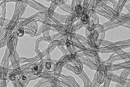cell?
Instances as JSON below:
<instances>
[{"label":"cell","instance_id":"cell-1","mask_svg":"<svg viewBox=\"0 0 130 87\" xmlns=\"http://www.w3.org/2000/svg\"><path fill=\"white\" fill-rule=\"evenodd\" d=\"M97 74V81L99 84H102L104 82L106 79L107 69L106 65L102 64L99 66L96 70Z\"/></svg>","mask_w":130,"mask_h":87},{"label":"cell","instance_id":"cell-2","mask_svg":"<svg viewBox=\"0 0 130 87\" xmlns=\"http://www.w3.org/2000/svg\"><path fill=\"white\" fill-rule=\"evenodd\" d=\"M72 42L74 46L81 50L86 56L90 57H94L97 55L99 53L92 48L86 47L83 45H81L77 44L73 41Z\"/></svg>","mask_w":130,"mask_h":87},{"label":"cell","instance_id":"cell-3","mask_svg":"<svg viewBox=\"0 0 130 87\" xmlns=\"http://www.w3.org/2000/svg\"><path fill=\"white\" fill-rule=\"evenodd\" d=\"M79 58L83 65H86L91 69L96 71L97 70L99 66L92 61L84 57Z\"/></svg>","mask_w":130,"mask_h":87},{"label":"cell","instance_id":"cell-4","mask_svg":"<svg viewBox=\"0 0 130 87\" xmlns=\"http://www.w3.org/2000/svg\"><path fill=\"white\" fill-rule=\"evenodd\" d=\"M99 36L98 32L94 30L91 32L87 38L88 42L91 43H95L98 39Z\"/></svg>","mask_w":130,"mask_h":87},{"label":"cell","instance_id":"cell-5","mask_svg":"<svg viewBox=\"0 0 130 87\" xmlns=\"http://www.w3.org/2000/svg\"><path fill=\"white\" fill-rule=\"evenodd\" d=\"M78 77L81 78L84 84V87H88L91 84L90 79L86 73L82 70L80 74L78 75Z\"/></svg>","mask_w":130,"mask_h":87},{"label":"cell","instance_id":"cell-6","mask_svg":"<svg viewBox=\"0 0 130 87\" xmlns=\"http://www.w3.org/2000/svg\"><path fill=\"white\" fill-rule=\"evenodd\" d=\"M95 24L96 27L94 30L98 33V39L104 40L105 36V29L104 27L101 24Z\"/></svg>","mask_w":130,"mask_h":87},{"label":"cell","instance_id":"cell-7","mask_svg":"<svg viewBox=\"0 0 130 87\" xmlns=\"http://www.w3.org/2000/svg\"><path fill=\"white\" fill-rule=\"evenodd\" d=\"M63 67L68 70L73 71L77 75L79 74L82 72V70L79 69L76 67L68 63L65 65Z\"/></svg>","mask_w":130,"mask_h":87},{"label":"cell","instance_id":"cell-8","mask_svg":"<svg viewBox=\"0 0 130 87\" xmlns=\"http://www.w3.org/2000/svg\"><path fill=\"white\" fill-rule=\"evenodd\" d=\"M86 56V55H85ZM86 58L90 60L94 63L98 65L99 66V65L102 64L103 62V60L99 56V53L98 55L94 57H90L86 56Z\"/></svg>","mask_w":130,"mask_h":87},{"label":"cell","instance_id":"cell-9","mask_svg":"<svg viewBox=\"0 0 130 87\" xmlns=\"http://www.w3.org/2000/svg\"><path fill=\"white\" fill-rule=\"evenodd\" d=\"M71 63L74 66L76 67L81 70H83V65L79 58L74 60Z\"/></svg>","mask_w":130,"mask_h":87},{"label":"cell","instance_id":"cell-10","mask_svg":"<svg viewBox=\"0 0 130 87\" xmlns=\"http://www.w3.org/2000/svg\"><path fill=\"white\" fill-rule=\"evenodd\" d=\"M89 0H83L82 5V15L86 14L88 9Z\"/></svg>","mask_w":130,"mask_h":87},{"label":"cell","instance_id":"cell-11","mask_svg":"<svg viewBox=\"0 0 130 87\" xmlns=\"http://www.w3.org/2000/svg\"><path fill=\"white\" fill-rule=\"evenodd\" d=\"M91 84L92 87H100L101 86V84L98 83L97 81V74L96 72L94 76L93 80Z\"/></svg>","mask_w":130,"mask_h":87},{"label":"cell","instance_id":"cell-12","mask_svg":"<svg viewBox=\"0 0 130 87\" xmlns=\"http://www.w3.org/2000/svg\"><path fill=\"white\" fill-rule=\"evenodd\" d=\"M81 20L83 24L85 25L90 22V18L87 15H83L82 16Z\"/></svg>","mask_w":130,"mask_h":87},{"label":"cell","instance_id":"cell-13","mask_svg":"<svg viewBox=\"0 0 130 87\" xmlns=\"http://www.w3.org/2000/svg\"><path fill=\"white\" fill-rule=\"evenodd\" d=\"M130 73V68L124 69L121 73L120 77L124 78L127 79Z\"/></svg>","mask_w":130,"mask_h":87},{"label":"cell","instance_id":"cell-14","mask_svg":"<svg viewBox=\"0 0 130 87\" xmlns=\"http://www.w3.org/2000/svg\"><path fill=\"white\" fill-rule=\"evenodd\" d=\"M76 38L80 41L84 43H88V40L87 38L83 36L82 35H79L76 33Z\"/></svg>","mask_w":130,"mask_h":87},{"label":"cell","instance_id":"cell-15","mask_svg":"<svg viewBox=\"0 0 130 87\" xmlns=\"http://www.w3.org/2000/svg\"><path fill=\"white\" fill-rule=\"evenodd\" d=\"M88 43L91 48L99 52V47L96 45L95 43H91L88 42Z\"/></svg>","mask_w":130,"mask_h":87},{"label":"cell","instance_id":"cell-16","mask_svg":"<svg viewBox=\"0 0 130 87\" xmlns=\"http://www.w3.org/2000/svg\"><path fill=\"white\" fill-rule=\"evenodd\" d=\"M91 18L93 20L95 24H99V18L95 12L91 16Z\"/></svg>","mask_w":130,"mask_h":87},{"label":"cell","instance_id":"cell-17","mask_svg":"<svg viewBox=\"0 0 130 87\" xmlns=\"http://www.w3.org/2000/svg\"><path fill=\"white\" fill-rule=\"evenodd\" d=\"M73 17L72 14H70V15L68 16L67 20H66V22L65 23V24L68 26V28L69 27L71 26V23L72 22V19Z\"/></svg>","mask_w":130,"mask_h":87},{"label":"cell","instance_id":"cell-18","mask_svg":"<svg viewBox=\"0 0 130 87\" xmlns=\"http://www.w3.org/2000/svg\"><path fill=\"white\" fill-rule=\"evenodd\" d=\"M96 27V25L95 24V25L91 27H88V28H86L85 31V35L87 38V37L88 35L90 34L91 32L95 29Z\"/></svg>","mask_w":130,"mask_h":87},{"label":"cell","instance_id":"cell-19","mask_svg":"<svg viewBox=\"0 0 130 87\" xmlns=\"http://www.w3.org/2000/svg\"><path fill=\"white\" fill-rule=\"evenodd\" d=\"M96 0H90L88 3V10H93Z\"/></svg>","mask_w":130,"mask_h":87},{"label":"cell","instance_id":"cell-20","mask_svg":"<svg viewBox=\"0 0 130 87\" xmlns=\"http://www.w3.org/2000/svg\"><path fill=\"white\" fill-rule=\"evenodd\" d=\"M62 5L66 10L68 11L69 13L70 14L72 13L73 11L72 10L71 5H67L65 2L62 4Z\"/></svg>","mask_w":130,"mask_h":87},{"label":"cell","instance_id":"cell-21","mask_svg":"<svg viewBox=\"0 0 130 87\" xmlns=\"http://www.w3.org/2000/svg\"><path fill=\"white\" fill-rule=\"evenodd\" d=\"M113 43L106 40H103L101 44L99 47H105L112 44Z\"/></svg>","mask_w":130,"mask_h":87},{"label":"cell","instance_id":"cell-22","mask_svg":"<svg viewBox=\"0 0 130 87\" xmlns=\"http://www.w3.org/2000/svg\"><path fill=\"white\" fill-rule=\"evenodd\" d=\"M82 7L81 5L76 4L74 10L77 14L82 13Z\"/></svg>","mask_w":130,"mask_h":87},{"label":"cell","instance_id":"cell-23","mask_svg":"<svg viewBox=\"0 0 130 87\" xmlns=\"http://www.w3.org/2000/svg\"><path fill=\"white\" fill-rule=\"evenodd\" d=\"M58 47L64 55H67L68 54L67 50L66 49L64 46H59Z\"/></svg>","mask_w":130,"mask_h":87},{"label":"cell","instance_id":"cell-24","mask_svg":"<svg viewBox=\"0 0 130 87\" xmlns=\"http://www.w3.org/2000/svg\"><path fill=\"white\" fill-rule=\"evenodd\" d=\"M111 82V81L106 78L104 82V84L101 85L100 87H109Z\"/></svg>","mask_w":130,"mask_h":87},{"label":"cell","instance_id":"cell-25","mask_svg":"<svg viewBox=\"0 0 130 87\" xmlns=\"http://www.w3.org/2000/svg\"><path fill=\"white\" fill-rule=\"evenodd\" d=\"M18 36L20 37H22L24 35V30L23 28H20L19 29L17 32Z\"/></svg>","mask_w":130,"mask_h":87},{"label":"cell","instance_id":"cell-26","mask_svg":"<svg viewBox=\"0 0 130 87\" xmlns=\"http://www.w3.org/2000/svg\"><path fill=\"white\" fill-rule=\"evenodd\" d=\"M72 41H73L74 43H75L77 44H79V45H82V44L81 43V42H80L79 40L77 39L76 37H73L72 39Z\"/></svg>","mask_w":130,"mask_h":87},{"label":"cell","instance_id":"cell-27","mask_svg":"<svg viewBox=\"0 0 130 87\" xmlns=\"http://www.w3.org/2000/svg\"><path fill=\"white\" fill-rule=\"evenodd\" d=\"M76 0H73L72 2L71 5L72 10L73 11L75 10V8L76 6Z\"/></svg>","mask_w":130,"mask_h":87},{"label":"cell","instance_id":"cell-28","mask_svg":"<svg viewBox=\"0 0 130 87\" xmlns=\"http://www.w3.org/2000/svg\"><path fill=\"white\" fill-rule=\"evenodd\" d=\"M67 48L68 54H74V52L71 46L69 48Z\"/></svg>","mask_w":130,"mask_h":87},{"label":"cell","instance_id":"cell-29","mask_svg":"<svg viewBox=\"0 0 130 87\" xmlns=\"http://www.w3.org/2000/svg\"><path fill=\"white\" fill-rule=\"evenodd\" d=\"M66 46V48H69L71 47V45L70 41H69V40L67 39L66 40L65 43Z\"/></svg>","mask_w":130,"mask_h":87},{"label":"cell","instance_id":"cell-30","mask_svg":"<svg viewBox=\"0 0 130 87\" xmlns=\"http://www.w3.org/2000/svg\"><path fill=\"white\" fill-rule=\"evenodd\" d=\"M101 39H98L97 41L95 43L97 45L98 47H99L101 44V43L103 41Z\"/></svg>","mask_w":130,"mask_h":87},{"label":"cell","instance_id":"cell-31","mask_svg":"<svg viewBox=\"0 0 130 87\" xmlns=\"http://www.w3.org/2000/svg\"><path fill=\"white\" fill-rule=\"evenodd\" d=\"M46 67L47 69H50L51 67V65L50 63L47 62L46 64Z\"/></svg>","mask_w":130,"mask_h":87},{"label":"cell","instance_id":"cell-32","mask_svg":"<svg viewBox=\"0 0 130 87\" xmlns=\"http://www.w3.org/2000/svg\"><path fill=\"white\" fill-rule=\"evenodd\" d=\"M81 42L82 44L83 45H84V46H85V47H87L88 48H91L89 45H88V43H84Z\"/></svg>","mask_w":130,"mask_h":87},{"label":"cell","instance_id":"cell-33","mask_svg":"<svg viewBox=\"0 0 130 87\" xmlns=\"http://www.w3.org/2000/svg\"><path fill=\"white\" fill-rule=\"evenodd\" d=\"M83 0H76V4L81 5L82 6Z\"/></svg>","mask_w":130,"mask_h":87},{"label":"cell","instance_id":"cell-34","mask_svg":"<svg viewBox=\"0 0 130 87\" xmlns=\"http://www.w3.org/2000/svg\"><path fill=\"white\" fill-rule=\"evenodd\" d=\"M115 87H124V86L120 83H117Z\"/></svg>","mask_w":130,"mask_h":87},{"label":"cell","instance_id":"cell-35","mask_svg":"<svg viewBox=\"0 0 130 87\" xmlns=\"http://www.w3.org/2000/svg\"><path fill=\"white\" fill-rule=\"evenodd\" d=\"M10 79L11 80H14L15 79V77L14 75H12L10 78Z\"/></svg>","mask_w":130,"mask_h":87},{"label":"cell","instance_id":"cell-36","mask_svg":"<svg viewBox=\"0 0 130 87\" xmlns=\"http://www.w3.org/2000/svg\"><path fill=\"white\" fill-rule=\"evenodd\" d=\"M26 79V78L25 76H22V79L23 80H25Z\"/></svg>","mask_w":130,"mask_h":87},{"label":"cell","instance_id":"cell-37","mask_svg":"<svg viewBox=\"0 0 130 87\" xmlns=\"http://www.w3.org/2000/svg\"><path fill=\"white\" fill-rule=\"evenodd\" d=\"M34 70L36 71H37L38 70V68L37 67H35L34 69Z\"/></svg>","mask_w":130,"mask_h":87}]
</instances>
